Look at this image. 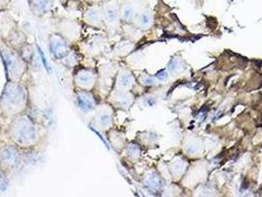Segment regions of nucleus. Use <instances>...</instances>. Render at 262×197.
I'll return each mask as SVG.
<instances>
[{
  "mask_svg": "<svg viewBox=\"0 0 262 197\" xmlns=\"http://www.w3.org/2000/svg\"><path fill=\"white\" fill-rule=\"evenodd\" d=\"M178 67H179V64H178V60L173 59V60H171V61H170V65H169V69H170L171 72H174V71L178 69Z\"/></svg>",
  "mask_w": 262,
  "mask_h": 197,
  "instance_id": "aec40b11",
  "label": "nucleus"
},
{
  "mask_svg": "<svg viewBox=\"0 0 262 197\" xmlns=\"http://www.w3.org/2000/svg\"><path fill=\"white\" fill-rule=\"evenodd\" d=\"M50 51L55 59L62 60L69 55L70 46L62 35L53 34L50 37Z\"/></svg>",
  "mask_w": 262,
  "mask_h": 197,
  "instance_id": "39448f33",
  "label": "nucleus"
},
{
  "mask_svg": "<svg viewBox=\"0 0 262 197\" xmlns=\"http://www.w3.org/2000/svg\"><path fill=\"white\" fill-rule=\"evenodd\" d=\"M76 102L79 108H81L85 113L94 111L98 106L94 94L87 90H79L76 92Z\"/></svg>",
  "mask_w": 262,
  "mask_h": 197,
  "instance_id": "6e6552de",
  "label": "nucleus"
},
{
  "mask_svg": "<svg viewBox=\"0 0 262 197\" xmlns=\"http://www.w3.org/2000/svg\"><path fill=\"white\" fill-rule=\"evenodd\" d=\"M145 84H153L154 83V79L152 78H146L144 79Z\"/></svg>",
  "mask_w": 262,
  "mask_h": 197,
  "instance_id": "4be33fe9",
  "label": "nucleus"
},
{
  "mask_svg": "<svg viewBox=\"0 0 262 197\" xmlns=\"http://www.w3.org/2000/svg\"><path fill=\"white\" fill-rule=\"evenodd\" d=\"M85 22L92 27H99L103 23V14L102 7L97 4L88 7V9L84 13Z\"/></svg>",
  "mask_w": 262,
  "mask_h": 197,
  "instance_id": "1a4fd4ad",
  "label": "nucleus"
},
{
  "mask_svg": "<svg viewBox=\"0 0 262 197\" xmlns=\"http://www.w3.org/2000/svg\"><path fill=\"white\" fill-rule=\"evenodd\" d=\"M117 85L119 90L130 89L131 86L133 85V76L129 72L120 73L117 80Z\"/></svg>",
  "mask_w": 262,
  "mask_h": 197,
  "instance_id": "f8f14e48",
  "label": "nucleus"
},
{
  "mask_svg": "<svg viewBox=\"0 0 262 197\" xmlns=\"http://www.w3.org/2000/svg\"><path fill=\"white\" fill-rule=\"evenodd\" d=\"M41 127L28 115H19L12 118L8 127V135L17 147L30 149L39 145Z\"/></svg>",
  "mask_w": 262,
  "mask_h": 197,
  "instance_id": "f257e3e1",
  "label": "nucleus"
},
{
  "mask_svg": "<svg viewBox=\"0 0 262 197\" xmlns=\"http://www.w3.org/2000/svg\"><path fill=\"white\" fill-rule=\"evenodd\" d=\"M30 10L37 16H43L51 11L54 0H27Z\"/></svg>",
  "mask_w": 262,
  "mask_h": 197,
  "instance_id": "9d476101",
  "label": "nucleus"
},
{
  "mask_svg": "<svg viewBox=\"0 0 262 197\" xmlns=\"http://www.w3.org/2000/svg\"><path fill=\"white\" fill-rule=\"evenodd\" d=\"M103 22L106 25H114L118 21L119 18V9L116 4L108 3L105 7H102Z\"/></svg>",
  "mask_w": 262,
  "mask_h": 197,
  "instance_id": "9b49d317",
  "label": "nucleus"
},
{
  "mask_svg": "<svg viewBox=\"0 0 262 197\" xmlns=\"http://www.w3.org/2000/svg\"><path fill=\"white\" fill-rule=\"evenodd\" d=\"M3 178H4V171H3V169L0 167V182L3 180Z\"/></svg>",
  "mask_w": 262,
  "mask_h": 197,
  "instance_id": "5701e85b",
  "label": "nucleus"
},
{
  "mask_svg": "<svg viewBox=\"0 0 262 197\" xmlns=\"http://www.w3.org/2000/svg\"><path fill=\"white\" fill-rule=\"evenodd\" d=\"M146 186L152 190L154 189H159L161 187V182L159 181V179L157 178H149L147 181H146Z\"/></svg>",
  "mask_w": 262,
  "mask_h": 197,
  "instance_id": "a211bd4d",
  "label": "nucleus"
},
{
  "mask_svg": "<svg viewBox=\"0 0 262 197\" xmlns=\"http://www.w3.org/2000/svg\"><path fill=\"white\" fill-rule=\"evenodd\" d=\"M20 162V153L17 146L6 145L0 148V167L13 170Z\"/></svg>",
  "mask_w": 262,
  "mask_h": 197,
  "instance_id": "423d86ee",
  "label": "nucleus"
},
{
  "mask_svg": "<svg viewBox=\"0 0 262 197\" xmlns=\"http://www.w3.org/2000/svg\"><path fill=\"white\" fill-rule=\"evenodd\" d=\"M115 101H116V104L119 106V107H122V108H125V107H128L132 103V98L128 94H125V93L118 92L117 94V96L115 97Z\"/></svg>",
  "mask_w": 262,
  "mask_h": 197,
  "instance_id": "4468645a",
  "label": "nucleus"
},
{
  "mask_svg": "<svg viewBox=\"0 0 262 197\" xmlns=\"http://www.w3.org/2000/svg\"><path fill=\"white\" fill-rule=\"evenodd\" d=\"M95 123L98 127L103 130H107L113 125V110L111 105H101L96 107L95 116H94Z\"/></svg>",
  "mask_w": 262,
  "mask_h": 197,
  "instance_id": "0eeeda50",
  "label": "nucleus"
},
{
  "mask_svg": "<svg viewBox=\"0 0 262 197\" xmlns=\"http://www.w3.org/2000/svg\"><path fill=\"white\" fill-rule=\"evenodd\" d=\"M1 118H2V116H1V115H0V119H1Z\"/></svg>",
  "mask_w": 262,
  "mask_h": 197,
  "instance_id": "b1692460",
  "label": "nucleus"
},
{
  "mask_svg": "<svg viewBox=\"0 0 262 197\" xmlns=\"http://www.w3.org/2000/svg\"><path fill=\"white\" fill-rule=\"evenodd\" d=\"M0 56L5 67L6 78L8 81H21L27 71L26 61L17 50L8 42L0 39Z\"/></svg>",
  "mask_w": 262,
  "mask_h": 197,
  "instance_id": "7ed1b4c3",
  "label": "nucleus"
},
{
  "mask_svg": "<svg viewBox=\"0 0 262 197\" xmlns=\"http://www.w3.org/2000/svg\"><path fill=\"white\" fill-rule=\"evenodd\" d=\"M11 0H0V11H5L10 5Z\"/></svg>",
  "mask_w": 262,
  "mask_h": 197,
  "instance_id": "6ab92c4d",
  "label": "nucleus"
},
{
  "mask_svg": "<svg viewBox=\"0 0 262 197\" xmlns=\"http://www.w3.org/2000/svg\"><path fill=\"white\" fill-rule=\"evenodd\" d=\"M167 77H168V74L165 71H161L160 73L157 74V78L160 79V80H165Z\"/></svg>",
  "mask_w": 262,
  "mask_h": 197,
  "instance_id": "412c9836",
  "label": "nucleus"
},
{
  "mask_svg": "<svg viewBox=\"0 0 262 197\" xmlns=\"http://www.w3.org/2000/svg\"><path fill=\"white\" fill-rule=\"evenodd\" d=\"M139 154H140V149H139V147L137 145L131 144L128 146V148H127V155H128V157L133 160V159L138 158Z\"/></svg>",
  "mask_w": 262,
  "mask_h": 197,
  "instance_id": "f3484780",
  "label": "nucleus"
},
{
  "mask_svg": "<svg viewBox=\"0 0 262 197\" xmlns=\"http://www.w3.org/2000/svg\"><path fill=\"white\" fill-rule=\"evenodd\" d=\"M28 105V90L20 81H8L0 97V115L14 118L22 115Z\"/></svg>",
  "mask_w": 262,
  "mask_h": 197,
  "instance_id": "f03ea898",
  "label": "nucleus"
},
{
  "mask_svg": "<svg viewBox=\"0 0 262 197\" xmlns=\"http://www.w3.org/2000/svg\"><path fill=\"white\" fill-rule=\"evenodd\" d=\"M98 75L94 69L80 68L74 75V83L79 90L92 91L97 84Z\"/></svg>",
  "mask_w": 262,
  "mask_h": 197,
  "instance_id": "20e7f679",
  "label": "nucleus"
},
{
  "mask_svg": "<svg viewBox=\"0 0 262 197\" xmlns=\"http://www.w3.org/2000/svg\"><path fill=\"white\" fill-rule=\"evenodd\" d=\"M151 20H152V18H151V15L149 12L143 11L142 13L139 14L138 21H139L140 25L144 27L149 26L151 24Z\"/></svg>",
  "mask_w": 262,
  "mask_h": 197,
  "instance_id": "dca6fc26",
  "label": "nucleus"
},
{
  "mask_svg": "<svg viewBox=\"0 0 262 197\" xmlns=\"http://www.w3.org/2000/svg\"><path fill=\"white\" fill-rule=\"evenodd\" d=\"M134 14H135V9L131 3H124L122 5L121 9L119 10V15L125 21H130L134 16Z\"/></svg>",
  "mask_w": 262,
  "mask_h": 197,
  "instance_id": "2eb2a0df",
  "label": "nucleus"
},
{
  "mask_svg": "<svg viewBox=\"0 0 262 197\" xmlns=\"http://www.w3.org/2000/svg\"><path fill=\"white\" fill-rule=\"evenodd\" d=\"M18 53H20V55L22 56V58L26 61L27 63H30L33 58H34V54L35 51L34 48L30 45V43H24L19 50H17Z\"/></svg>",
  "mask_w": 262,
  "mask_h": 197,
  "instance_id": "ddd939ff",
  "label": "nucleus"
}]
</instances>
